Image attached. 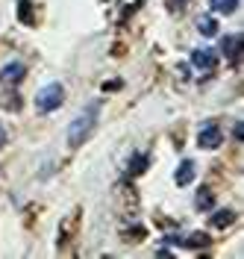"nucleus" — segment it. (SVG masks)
Segmentation results:
<instances>
[{"label":"nucleus","instance_id":"nucleus-16","mask_svg":"<svg viewBox=\"0 0 244 259\" xmlns=\"http://www.w3.org/2000/svg\"><path fill=\"white\" fill-rule=\"evenodd\" d=\"M168 3H171V9H179V6H182L185 0H168Z\"/></svg>","mask_w":244,"mask_h":259},{"label":"nucleus","instance_id":"nucleus-10","mask_svg":"<svg viewBox=\"0 0 244 259\" xmlns=\"http://www.w3.org/2000/svg\"><path fill=\"white\" fill-rule=\"evenodd\" d=\"M197 32H200V35H206V38H212V35H215V32H218V21H215V18H200V21H197Z\"/></svg>","mask_w":244,"mask_h":259},{"label":"nucleus","instance_id":"nucleus-6","mask_svg":"<svg viewBox=\"0 0 244 259\" xmlns=\"http://www.w3.org/2000/svg\"><path fill=\"white\" fill-rule=\"evenodd\" d=\"M191 62L197 65V68H203V71H212L215 68V62H218V56H215V50H191Z\"/></svg>","mask_w":244,"mask_h":259},{"label":"nucleus","instance_id":"nucleus-7","mask_svg":"<svg viewBox=\"0 0 244 259\" xmlns=\"http://www.w3.org/2000/svg\"><path fill=\"white\" fill-rule=\"evenodd\" d=\"M174 180H177V186H188L191 180H194V162L185 159L182 165L177 168V174H174Z\"/></svg>","mask_w":244,"mask_h":259},{"label":"nucleus","instance_id":"nucleus-17","mask_svg":"<svg viewBox=\"0 0 244 259\" xmlns=\"http://www.w3.org/2000/svg\"><path fill=\"white\" fill-rule=\"evenodd\" d=\"M3 145H6V130L0 127V147H3Z\"/></svg>","mask_w":244,"mask_h":259},{"label":"nucleus","instance_id":"nucleus-8","mask_svg":"<svg viewBox=\"0 0 244 259\" xmlns=\"http://www.w3.org/2000/svg\"><path fill=\"white\" fill-rule=\"evenodd\" d=\"M232 221H235V212L232 209H218L212 215V227H215V230H227Z\"/></svg>","mask_w":244,"mask_h":259},{"label":"nucleus","instance_id":"nucleus-2","mask_svg":"<svg viewBox=\"0 0 244 259\" xmlns=\"http://www.w3.org/2000/svg\"><path fill=\"white\" fill-rule=\"evenodd\" d=\"M62 100H65V89L59 82H47L44 89H38L35 106H38V112H53V109L62 106Z\"/></svg>","mask_w":244,"mask_h":259},{"label":"nucleus","instance_id":"nucleus-4","mask_svg":"<svg viewBox=\"0 0 244 259\" xmlns=\"http://www.w3.org/2000/svg\"><path fill=\"white\" fill-rule=\"evenodd\" d=\"M221 50H224V56L229 59V65H238V62H241V32H232V35H227V38L221 41Z\"/></svg>","mask_w":244,"mask_h":259},{"label":"nucleus","instance_id":"nucleus-14","mask_svg":"<svg viewBox=\"0 0 244 259\" xmlns=\"http://www.w3.org/2000/svg\"><path fill=\"white\" fill-rule=\"evenodd\" d=\"M144 168H147V156H141V153H138V156H132V162H130V174H132V177H135V174H141Z\"/></svg>","mask_w":244,"mask_h":259},{"label":"nucleus","instance_id":"nucleus-5","mask_svg":"<svg viewBox=\"0 0 244 259\" xmlns=\"http://www.w3.org/2000/svg\"><path fill=\"white\" fill-rule=\"evenodd\" d=\"M24 74H27V68L21 62H9L3 71H0V82L6 85V89H12V85H18V82L24 80Z\"/></svg>","mask_w":244,"mask_h":259},{"label":"nucleus","instance_id":"nucleus-13","mask_svg":"<svg viewBox=\"0 0 244 259\" xmlns=\"http://www.w3.org/2000/svg\"><path fill=\"white\" fill-rule=\"evenodd\" d=\"M185 244H188V247H206V244H209V236H206V233H191V236L185 239Z\"/></svg>","mask_w":244,"mask_h":259},{"label":"nucleus","instance_id":"nucleus-9","mask_svg":"<svg viewBox=\"0 0 244 259\" xmlns=\"http://www.w3.org/2000/svg\"><path fill=\"white\" fill-rule=\"evenodd\" d=\"M194 206H197L200 212L212 209V206H215V194H212L209 189H200V192L194 194Z\"/></svg>","mask_w":244,"mask_h":259},{"label":"nucleus","instance_id":"nucleus-12","mask_svg":"<svg viewBox=\"0 0 244 259\" xmlns=\"http://www.w3.org/2000/svg\"><path fill=\"white\" fill-rule=\"evenodd\" d=\"M18 18L33 27V6H30V0H18Z\"/></svg>","mask_w":244,"mask_h":259},{"label":"nucleus","instance_id":"nucleus-11","mask_svg":"<svg viewBox=\"0 0 244 259\" xmlns=\"http://www.w3.org/2000/svg\"><path fill=\"white\" fill-rule=\"evenodd\" d=\"M212 9L221 12V15H229V12L238 9V0H212Z\"/></svg>","mask_w":244,"mask_h":259},{"label":"nucleus","instance_id":"nucleus-1","mask_svg":"<svg viewBox=\"0 0 244 259\" xmlns=\"http://www.w3.org/2000/svg\"><path fill=\"white\" fill-rule=\"evenodd\" d=\"M97 112H100V103H91V106H85L71 124H68V145H82L88 136H91V130L97 124Z\"/></svg>","mask_w":244,"mask_h":259},{"label":"nucleus","instance_id":"nucleus-15","mask_svg":"<svg viewBox=\"0 0 244 259\" xmlns=\"http://www.w3.org/2000/svg\"><path fill=\"white\" fill-rule=\"evenodd\" d=\"M232 136H235V142H241V121H235V130H232Z\"/></svg>","mask_w":244,"mask_h":259},{"label":"nucleus","instance_id":"nucleus-3","mask_svg":"<svg viewBox=\"0 0 244 259\" xmlns=\"http://www.w3.org/2000/svg\"><path fill=\"white\" fill-rule=\"evenodd\" d=\"M197 145L203 147V150H215V147L224 145V133L218 130V124H206V127L200 130V136H197Z\"/></svg>","mask_w":244,"mask_h":259}]
</instances>
